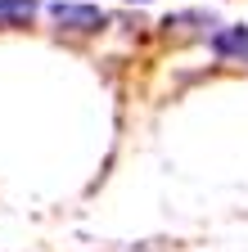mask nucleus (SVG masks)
<instances>
[{"label": "nucleus", "mask_w": 248, "mask_h": 252, "mask_svg": "<svg viewBox=\"0 0 248 252\" xmlns=\"http://www.w3.org/2000/svg\"><path fill=\"white\" fill-rule=\"evenodd\" d=\"M45 14L54 18L59 32H72V36H95L108 27V14L100 5H86V0H50Z\"/></svg>", "instance_id": "nucleus-1"}, {"label": "nucleus", "mask_w": 248, "mask_h": 252, "mask_svg": "<svg viewBox=\"0 0 248 252\" xmlns=\"http://www.w3.org/2000/svg\"><path fill=\"white\" fill-rule=\"evenodd\" d=\"M208 50L216 59H226V63H248V23H239V27H216L212 36H208Z\"/></svg>", "instance_id": "nucleus-2"}, {"label": "nucleus", "mask_w": 248, "mask_h": 252, "mask_svg": "<svg viewBox=\"0 0 248 252\" xmlns=\"http://www.w3.org/2000/svg\"><path fill=\"white\" fill-rule=\"evenodd\" d=\"M36 0H0V27H27L36 18Z\"/></svg>", "instance_id": "nucleus-3"}, {"label": "nucleus", "mask_w": 248, "mask_h": 252, "mask_svg": "<svg viewBox=\"0 0 248 252\" xmlns=\"http://www.w3.org/2000/svg\"><path fill=\"white\" fill-rule=\"evenodd\" d=\"M127 5H153V0H127Z\"/></svg>", "instance_id": "nucleus-4"}]
</instances>
